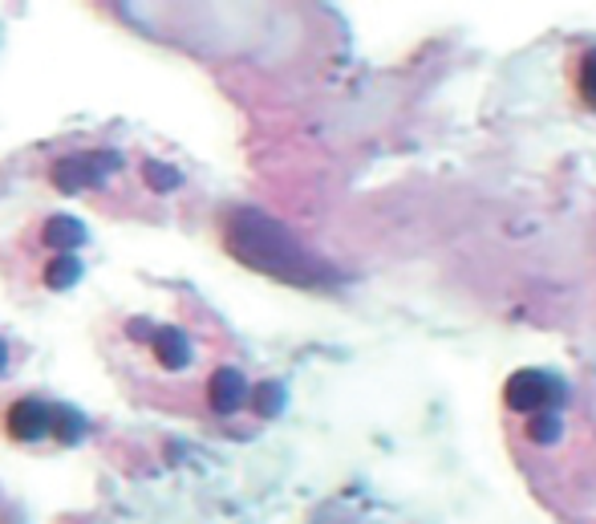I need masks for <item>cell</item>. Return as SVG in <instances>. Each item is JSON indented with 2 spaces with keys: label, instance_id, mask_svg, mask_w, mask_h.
I'll return each mask as SVG.
<instances>
[{
  "label": "cell",
  "instance_id": "cell-5",
  "mask_svg": "<svg viewBox=\"0 0 596 524\" xmlns=\"http://www.w3.org/2000/svg\"><path fill=\"white\" fill-rule=\"evenodd\" d=\"M150 349H155V363L162 370H187L191 358H195V349H191V337L183 330H175V325H162L150 334Z\"/></svg>",
  "mask_w": 596,
  "mask_h": 524
},
{
  "label": "cell",
  "instance_id": "cell-4",
  "mask_svg": "<svg viewBox=\"0 0 596 524\" xmlns=\"http://www.w3.org/2000/svg\"><path fill=\"white\" fill-rule=\"evenodd\" d=\"M207 403H212L215 415H236L239 406L252 403V387H248L244 370H236V366H220V370L207 378Z\"/></svg>",
  "mask_w": 596,
  "mask_h": 524
},
{
  "label": "cell",
  "instance_id": "cell-9",
  "mask_svg": "<svg viewBox=\"0 0 596 524\" xmlns=\"http://www.w3.org/2000/svg\"><path fill=\"white\" fill-rule=\"evenodd\" d=\"M572 81H576V98H581V107L596 114V45H588V49L576 57Z\"/></svg>",
  "mask_w": 596,
  "mask_h": 524
},
{
  "label": "cell",
  "instance_id": "cell-13",
  "mask_svg": "<svg viewBox=\"0 0 596 524\" xmlns=\"http://www.w3.org/2000/svg\"><path fill=\"white\" fill-rule=\"evenodd\" d=\"M9 375V346H4V337H0V378Z\"/></svg>",
  "mask_w": 596,
  "mask_h": 524
},
{
  "label": "cell",
  "instance_id": "cell-1",
  "mask_svg": "<svg viewBox=\"0 0 596 524\" xmlns=\"http://www.w3.org/2000/svg\"><path fill=\"white\" fill-rule=\"evenodd\" d=\"M224 248L239 265L265 272L272 281L305 285V289L333 281V269L321 256L308 253L301 236H292L280 220L256 212V208H236L224 215Z\"/></svg>",
  "mask_w": 596,
  "mask_h": 524
},
{
  "label": "cell",
  "instance_id": "cell-6",
  "mask_svg": "<svg viewBox=\"0 0 596 524\" xmlns=\"http://www.w3.org/2000/svg\"><path fill=\"white\" fill-rule=\"evenodd\" d=\"M41 241L49 244L54 253H74L81 244L90 241V232L81 224L78 215H49L45 220V228H41Z\"/></svg>",
  "mask_w": 596,
  "mask_h": 524
},
{
  "label": "cell",
  "instance_id": "cell-2",
  "mask_svg": "<svg viewBox=\"0 0 596 524\" xmlns=\"http://www.w3.org/2000/svg\"><path fill=\"white\" fill-rule=\"evenodd\" d=\"M569 399V382L556 375V370H540V366H528V370H516V375L504 382V403L507 411H519V415H540V411H556Z\"/></svg>",
  "mask_w": 596,
  "mask_h": 524
},
{
  "label": "cell",
  "instance_id": "cell-11",
  "mask_svg": "<svg viewBox=\"0 0 596 524\" xmlns=\"http://www.w3.org/2000/svg\"><path fill=\"white\" fill-rule=\"evenodd\" d=\"M284 403H289V390L280 387V382H260V387H252V411L260 419H277L280 411H284Z\"/></svg>",
  "mask_w": 596,
  "mask_h": 524
},
{
  "label": "cell",
  "instance_id": "cell-3",
  "mask_svg": "<svg viewBox=\"0 0 596 524\" xmlns=\"http://www.w3.org/2000/svg\"><path fill=\"white\" fill-rule=\"evenodd\" d=\"M0 423H4V435H9L13 444H37V439H49V431H54V403H49V399H37V394L13 399Z\"/></svg>",
  "mask_w": 596,
  "mask_h": 524
},
{
  "label": "cell",
  "instance_id": "cell-10",
  "mask_svg": "<svg viewBox=\"0 0 596 524\" xmlns=\"http://www.w3.org/2000/svg\"><path fill=\"white\" fill-rule=\"evenodd\" d=\"M524 431L536 447H556L564 439V419H560V411H540V415H528Z\"/></svg>",
  "mask_w": 596,
  "mask_h": 524
},
{
  "label": "cell",
  "instance_id": "cell-8",
  "mask_svg": "<svg viewBox=\"0 0 596 524\" xmlns=\"http://www.w3.org/2000/svg\"><path fill=\"white\" fill-rule=\"evenodd\" d=\"M81 277H86V265H81L74 253H57L54 260L45 265V272H41L45 289H54V293H66V289H74Z\"/></svg>",
  "mask_w": 596,
  "mask_h": 524
},
{
  "label": "cell",
  "instance_id": "cell-12",
  "mask_svg": "<svg viewBox=\"0 0 596 524\" xmlns=\"http://www.w3.org/2000/svg\"><path fill=\"white\" fill-rule=\"evenodd\" d=\"M146 183L159 191H171V188H179V171L167 167V163H146Z\"/></svg>",
  "mask_w": 596,
  "mask_h": 524
},
{
  "label": "cell",
  "instance_id": "cell-7",
  "mask_svg": "<svg viewBox=\"0 0 596 524\" xmlns=\"http://www.w3.org/2000/svg\"><path fill=\"white\" fill-rule=\"evenodd\" d=\"M86 435H90V419L81 415L78 406L54 403V431H49V439H57L61 447H74L81 444Z\"/></svg>",
  "mask_w": 596,
  "mask_h": 524
}]
</instances>
